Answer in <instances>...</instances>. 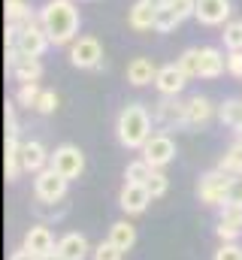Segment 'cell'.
Returning <instances> with one entry per match:
<instances>
[{
	"instance_id": "29",
	"label": "cell",
	"mask_w": 242,
	"mask_h": 260,
	"mask_svg": "<svg viewBox=\"0 0 242 260\" xmlns=\"http://www.w3.org/2000/svg\"><path fill=\"white\" fill-rule=\"evenodd\" d=\"M221 37H224V49L227 52H242V21H227Z\"/></svg>"
},
{
	"instance_id": "24",
	"label": "cell",
	"mask_w": 242,
	"mask_h": 260,
	"mask_svg": "<svg viewBox=\"0 0 242 260\" xmlns=\"http://www.w3.org/2000/svg\"><path fill=\"white\" fill-rule=\"evenodd\" d=\"M218 118H221V124H227L230 130H242V100H224L221 106H218Z\"/></svg>"
},
{
	"instance_id": "4",
	"label": "cell",
	"mask_w": 242,
	"mask_h": 260,
	"mask_svg": "<svg viewBox=\"0 0 242 260\" xmlns=\"http://www.w3.org/2000/svg\"><path fill=\"white\" fill-rule=\"evenodd\" d=\"M155 124H161L164 130H182L188 127V100L179 97H161L152 109Z\"/></svg>"
},
{
	"instance_id": "17",
	"label": "cell",
	"mask_w": 242,
	"mask_h": 260,
	"mask_svg": "<svg viewBox=\"0 0 242 260\" xmlns=\"http://www.w3.org/2000/svg\"><path fill=\"white\" fill-rule=\"evenodd\" d=\"M218 115V109L212 106V100L209 97H203V94H194L191 100H188V127H206L212 118Z\"/></svg>"
},
{
	"instance_id": "30",
	"label": "cell",
	"mask_w": 242,
	"mask_h": 260,
	"mask_svg": "<svg viewBox=\"0 0 242 260\" xmlns=\"http://www.w3.org/2000/svg\"><path fill=\"white\" fill-rule=\"evenodd\" d=\"M145 188H148V194H152L155 200H158V197H164L167 191H170V179H167V176H164L161 170H155V173L148 176V182H145Z\"/></svg>"
},
{
	"instance_id": "26",
	"label": "cell",
	"mask_w": 242,
	"mask_h": 260,
	"mask_svg": "<svg viewBox=\"0 0 242 260\" xmlns=\"http://www.w3.org/2000/svg\"><path fill=\"white\" fill-rule=\"evenodd\" d=\"M34 18L37 15L24 0H6V24H27Z\"/></svg>"
},
{
	"instance_id": "11",
	"label": "cell",
	"mask_w": 242,
	"mask_h": 260,
	"mask_svg": "<svg viewBox=\"0 0 242 260\" xmlns=\"http://www.w3.org/2000/svg\"><path fill=\"white\" fill-rule=\"evenodd\" d=\"M27 251H34L37 257H46V254H52L55 248H58V239H55V233L49 230V224H34V227H27V233H24V242H21Z\"/></svg>"
},
{
	"instance_id": "16",
	"label": "cell",
	"mask_w": 242,
	"mask_h": 260,
	"mask_svg": "<svg viewBox=\"0 0 242 260\" xmlns=\"http://www.w3.org/2000/svg\"><path fill=\"white\" fill-rule=\"evenodd\" d=\"M49 160H52V154L46 151V145L40 142V139H27V142H21V167H24V173H40V170H46L49 167Z\"/></svg>"
},
{
	"instance_id": "13",
	"label": "cell",
	"mask_w": 242,
	"mask_h": 260,
	"mask_svg": "<svg viewBox=\"0 0 242 260\" xmlns=\"http://www.w3.org/2000/svg\"><path fill=\"white\" fill-rule=\"evenodd\" d=\"M155 197L148 194V188L145 185H133V182H124V188H121L118 194V206L127 212V215H142L145 209H148V203H152Z\"/></svg>"
},
{
	"instance_id": "20",
	"label": "cell",
	"mask_w": 242,
	"mask_h": 260,
	"mask_svg": "<svg viewBox=\"0 0 242 260\" xmlns=\"http://www.w3.org/2000/svg\"><path fill=\"white\" fill-rule=\"evenodd\" d=\"M158 70H161V67H155L148 58H133V61L127 64V82H130L133 88H145V85H152V82L158 79Z\"/></svg>"
},
{
	"instance_id": "18",
	"label": "cell",
	"mask_w": 242,
	"mask_h": 260,
	"mask_svg": "<svg viewBox=\"0 0 242 260\" xmlns=\"http://www.w3.org/2000/svg\"><path fill=\"white\" fill-rule=\"evenodd\" d=\"M221 73H227V55L215 46H203L200 49V79H218Z\"/></svg>"
},
{
	"instance_id": "40",
	"label": "cell",
	"mask_w": 242,
	"mask_h": 260,
	"mask_svg": "<svg viewBox=\"0 0 242 260\" xmlns=\"http://www.w3.org/2000/svg\"><path fill=\"white\" fill-rule=\"evenodd\" d=\"M233 145H236V148H239V151H242V130H239V133H236V139H233Z\"/></svg>"
},
{
	"instance_id": "21",
	"label": "cell",
	"mask_w": 242,
	"mask_h": 260,
	"mask_svg": "<svg viewBox=\"0 0 242 260\" xmlns=\"http://www.w3.org/2000/svg\"><path fill=\"white\" fill-rule=\"evenodd\" d=\"M127 24H130L133 30H155V24H158V9H152V6H145L142 0H136V3L127 9Z\"/></svg>"
},
{
	"instance_id": "37",
	"label": "cell",
	"mask_w": 242,
	"mask_h": 260,
	"mask_svg": "<svg viewBox=\"0 0 242 260\" xmlns=\"http://www.w3.org/2000/svg\"><path fill=\"white\" fill-rule=\"evenodd\" d=\"M9 260H40V257H37L34 251H27V248L21 245V248H15V251L9 254Z\"/></svg>"
},
{
	"instance_id": "22",
	"label": "cell",
	"mask_w": 242,
	"mask_h": 260,
	"mask_svg": "<svg viewBox=\"0 0 242 260\" xmlns=\"http://www.w3.org/2000/svg\"><path fill=\"white\" fill-rule=\"evenodd\" d=\"M3 167H6V179H9V182H15V179L24 173V167H21V142H18V136H6V157H3Z\"/></svg>"
},
{
	"instance_id": "38",
	"label": "cell",
	"mask_w": 242,
	"mask_h": 260,
	"mask_svg": "<svg viewBox=\"0 0 242 260\" xmlns=\"http://www.w3.org/2000/svg\"><path fill=\"white\" fill-rule=\"evenodd\" d=\"M145 6H152V9H164L167 6V0H142Z\"/></svg>"
},
{
	"instance_id": "15",
	"label": "cell",
	"mask_w": 242,
	"mask_h": 260,
	"mask_svg": "<svg viewBox=\"0 0 242 260\" xmlns=\"http://www.w3.org/2000/svg\"><path fill=\"white\" fill-rule=\"evenodd\" d=\"M221 242H236L242 236V206H221V218L215 227Z\"/></svg>"
},
{
	"instance_id": "25",
	"label": "cell",
	"mask_w": 242,
	"mask_h": 260,
	"mask_svg": "<svg viewBox=\"0 0 242 260\" xmlns=\"http://www.w3.org/2000/svg\"><path fill=\"white\" fill-rule=\"evenodd\" d=\"M152 173H155V167H152L145 157H136V160H130V164H127V170H124V182H133V185H145Z\"/></svg>"
},
{
	"instance_id": "5",
	"label": "cell",
	"mask_w": 242,
	"mask_h": 260,
	"mask_svg": "<svg viewBox=\"0 0 242 260\" xmlns=\"http://www.w3.org/2000/svg\"><path fill=\"white\" fill-rule=\"evenodd\" d=\"M49 167L60 173L64 179H79L82 173H85V154H82V148L79 145H73V142H64L58 145L55 151H52V160H49Z\"/></svg>"
},
{
	"instance_id": "36",
	"label": "cell",
	"mask_w": 242,
	"mask_h": 260,
	"mask_svg": "<svg viewBox=\"0 0 242 260\" xmlns=\"http://www.w3.org/2000/svg\"><path fill=\"white\" fill-rule=\"evenodd\" d=\"M227 73L233 79H242V52H227Z\"/></svg>"
},
{
	"instance_id": "7",
	"label": "cell",
	"mask_w": 242,
	"mask_h": 260,
	"mask_svg": "<svg viewBox=\"0 0 242 260\" xmlns=\"http://www.w3.org/2000/svg\"><path fill=\"white\" fill-rule=\"evenodd\" d=\"M67 185H70V179H64L52 167H46V170H40L34 176V194H37L40 203H64Z\"/></svg>"
},
{
	"instance_id": "19",
	"label": "cell",
	"mask_w": 242,
	"mask_h": 260,
	"mask_svg": "<svg viewBox=\"0 0 242 260\" xmlns=\"http://www.w3.org/2000/svg\"><path fill=\"white\" fill-rule=\"evenodd\" d=\"M58 251L64 260H85L91 254V245H88V239L82 236V233H76V230H70V233H64L58 239Z\"/></svg>"
},
{
	"instance_id": "1",
	"label": "cell",
	"mask_w": 242,
	"mask_h": 260,
	"mask_svg": "<svg viewBox=\"0 0 242 260\" xmlns=\"http://www.w3.org/2000/svg\"><path fill=\"white\" fill-rule=\"evenodd\" d=\"M40 24L46 27L49 40L55 46H67L79 37V9L73 0H49L43 9H40Z\"/></svg>"
},
{
	"instance_id": "8",
	"label": "cell",
	"mask_w": 242,
	"mask_h": 260,
	"mask_svg": "<svg viewBox=\"0 0 242 260\" xmlns=\"http://www.w3.org/2000/svg\"><path fill=\"white\" fill-rule=\"evenodd\" d=\"M49 34H46V27L40 24V15L34 18V21H27V24H21V40H18V52L21 55H27V58H43L46 55V49H49Z\"/></svg>"
},
{
	"instance_id": "39",
	"label": "cell",
	"mask_w": 242,
	"mask_h": 260,
	"mask_svg": "<svg viewBox=\"0 0 242 260\" xmlns=\"http://www.w3.org/2000/svg\"><path fill=\"white\" fill-rule=\"evenodd\" d=\"M40 260H64V257H60L58 251H52V254H46V257H40Z\"/></svg>"
},
{
	"instance_id": "9",
	"label": "cell",
	"mask_w": 242,
	"mask_h": 260,
	"mask_svg": "<svg viewBox=\"0 0 242 260\" xmlns=\"http://www.w3.org/2000/svg\"><path fill=\"white\" fill-rule=\"evenodd\" d=\"M142 157L155 167V170H164L173 157H176V142H173V136L170 133H152V139L142 145Z\"/></svg>"
},
{
	"instance_id": "35",
	"label": "cell",
	"mask_w": 242,
	"mask_h": 260,
	"mask_svg": "<svg viewBox=\"0 0 242 260\" xmlns=\"http://www.w3.org/2000/svg\"><path fill=\"white\" fill-rule=\"evenodd\" d=\"M227 206H242V173L230 179V194H227Z\"/></svg>"
},
{
	"instance_id": "28",
	"label": "cell",
	"mask_w": 242,
	"mask_h": 260,
	"mask_svg": "<svg viewBox=\"0 0 242 260\" xmlns=\"http://www.w3.org/2000/svg\"><path fill=\"white\" fill-rule=\"evenodd\" d=\"M40 94H43L40 82H24V85H18L15 103H18V106H24V109H34V106H37V100H40Z\"/></svg>"
},
{
	"instance_id": "32",
	"label": "cell",
	"mask_w": 242,
	"mask_h": 260,
	"mask_svg": "<svg viewBox=\"0 0 242 260\" xmlns=\"http://www.w3.org/2000/svg\"><path fill=\"white\" fill-rule=\"evenodd\" d=\"M91 257H94V260H124V251L106 239V242H100V245L91 251Z\"/></svg>"
},
{
	"instance_id": "33",
	"label": "cell",
	"mask_w": 242,
	"mask_h": 260,
	"mask_svg": "<svg viewBox=\"0 0 242 260\" xmlns=\"http://www.w3.org/2000/svg\"><path fill=\"white\" fill-rule=\"evenodd\" d=\"M67 209H70L67 203H40V200H37V206H34V212H37V215H46V218H55V221L67 215Z\"/></svg>"
},
{
	"instance_id": "14",
	"label": "cell",
	"mask_w": 242,
	"mask_h": 260,
	"mask_svg": "<svg viewBox=\"0 0 242 260\" xmlns=\"http://www.w3.org/2000/svg\"><path fill=\"white\" fill-rule=\"evenodd\" d=\"M188 85V76L179 70V64H164L158 70V79H155V88L161 91V97H179Z\"/></svg>"
},
{
	"instance_id": "34",
	"label": "cell",
	"mask_w": 242,
	"mask_h": 260,
	"mask_svg": "<svg viewBox=\"0 0 242 260\" xmlns=\"http://www.w3.org/2000/svg\"><path fill=\"white\" fill-rule=\"evenodd\" d=\"M212 260H242V248L236 242H221V248L215 251Z\"/></svg>"
},
{
	"instance_id": "10",
	"label": "cell",
	"mask_w": 242,
	"mask_h": 260,
	"mask_svg": "<svg viewBox=\"0 0 242 260\" xmlns=\"http://www.w3.org/2000/svg\"><path fill=\"white\" fill-rule=\"evenodd\" d=\"M6 70L15 76L18 85H24V82H40V79H43V64H40V58H27V55H21L18 49H6Z\"/></svg>"
},
{
	"instance_id": "31",
	"label": "cell",
	"mask_w": 242,
	"mask_h": 260,
	"mask_svg": "<svg viewBox=\"0 0 242 260\" xmlns=\"http://www.w3.org/2000/svg\"><path fill=\"white\" fill-rule=\"evenodd\" d=\"M58 94H55V91H49V88H43V94H40V100H37V106H34V109H37V112H40V115H52V112H55V109H58Z\"/></svg>"
},
{
	"instance_id": "23",
	"label": "cell",
	"mask_w": 242,
	"mask_h": 260,
	"mask_svg": "<svg viewBox=\"0 0 242 260\" xmlns=\"http://www.w3.org/2000/svg\"><path fill=\"white\" fill-rule=\"evenodd\" d=\"M109 242L118 245L121 251H130V248L136 245V227H133L130 221H115V224L109 227Z\"/></svg>"
},
{
	"instance_id": "6",
	"label": "cell",
	"mask_w": 242,
	"mask_h": 260,
	"mask_svg": "<svg viewBox=\"0 0 242 260\" xmlns=\"http://www.w3.org/2000/svg\"><path fill=\"white\" fill-rule=\"evenodd\" d=\"M70 64L79 70H100L103 67V46L97 37H76L70 43Z\"/></svg>"
},
{
	"instance_id": "27",
	"label": "cell",
	"mask_w": 242,
	"mask_h": 260,
	"mask_svg": "<svg viewBox=\"0 0 242 260\" xmlns=\"http://www.w3.org/2000/svg\"><path fill=\"white\" fill-rule=\"evenodd\" d=\"M176 64L188 79H200V49H185Z\"/></svg>"
},
{
	"instance_id": "12",
	"label": "cell",
	"mask_w": 242,
	"mask_h": 260,
	"mask_svg": "<svg viewBox=\"0 0 242 260\" xmlns=\"http://www.w3.org/2000/svg\"><path fill=\"white\" fill-rule=\"evenodd\" d=\"M230 12H233L230 0H197L194 18H197L200 24H209V27H215V24H227Z\"/></svg>"
},
{
	"instance_id": "3",
	"label": "cell",
	"mask_w": 242,
	"mask_h": 260,
	"mask_svg": "<svg viewBox=\"0 0 242 260\" xmlns=\"http://www.w3.org/2000/svg\"><path fill=\"white\" fill-rule=\"evenodd\" d=\"M230 179H233V176L221 173L218 167H215V170H209V173H203V176H200V185H197V197H200V203H203V206H212V209L227 206Z\"/></svg>"
},
{
	"instance_id": "2",
	"label": "cell",
	"mask_w": 242,
	"mask_h": 260,
	"mask_svg": "<svg viewBox=\"0 0 242 260\" xmlns=\"http://www.w3.org/2000/svg\"><path fill=\"white\" fill-rule=\"evenodd\" d=\"M152 124H155V118L142 103H127L118 112V121H115L118 142L130 151H142V145L152 139Z\"/></svg>"
}]
</instances>
